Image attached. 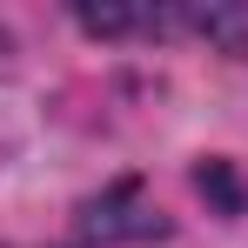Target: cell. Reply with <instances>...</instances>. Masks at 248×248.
Segmentation results:
<instances>
[{"label":"cell","mask_w":248,"mask_h":248,"mask_svg":"<svg viewBox=\"0 0 248 248\" xmlns=\"http://www.w3.org/2000/svg\"><path fill=\"white\" fill-rule=\"evenodd\" d=\"M74 20H81L94 41H121V34H161V7H127V0H87V7H74Z\"/></svg>","instance_id":"obj_1"},{"label":"cell","mask_w":248,"mask_h":248,"mask_svg":"<svg viewBox=\"0 0 248 248\" xmlns=\"http://www.w3.org/2000/svg\"><path fill=\"white\" fill-rule=\"evenodd\" d=\"M181 27L188 34H208L215 47H228V54H242L248 47V7H181Z\"/></svg>","instance_id":"obj_2"},{"label":"cell","mask_w":248,"mask_h":248,"mask_svg":"<svg viewBox=\"0 0 248 248\" xmlns=\"http://www.w3.org/2000/svg\"><path fill=\"white\" fill-rule=\"evenodd\" d=\"M195 188H202L221 215H242V181H235L228 161H202V168H195Z\"/></svg>","instance_id":"obj_3"},{"label":"cell","mask_w":248,"mask_h":248,"mask_svg":"<svg viewBox=\"0 0 248 248\" xmlns=\"http://www.w3.org/2000/svg\"><path fill=\"white\" fill-rule=\"evenodd\" d=\"M7 54H14V41H7V34H0V67H7Z\"/></svg>","instance_id":"obj_4"}]
</instances>
